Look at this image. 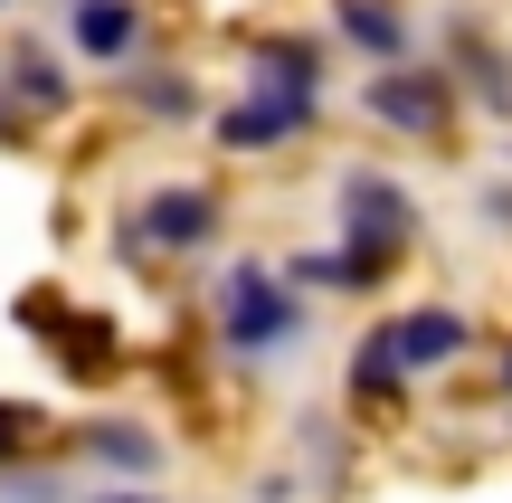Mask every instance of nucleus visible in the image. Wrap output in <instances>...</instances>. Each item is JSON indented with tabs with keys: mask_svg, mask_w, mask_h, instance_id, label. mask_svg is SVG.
<instances>
[{
	"mask_svg": "<svg viewBox=\"0 0 512 503\" xmlns=\"http://www.w3.org/2000/svg\"><path fill=\"white\" fill-rule=\"evenodd\" d=\"M342 219H351V247H342V257H351V276H361V285H380L389 257L418 238V200H408L389 171H351V181H342Z\"/></svg>",
	"mask_w": 512,
	"mask_h": 503,
	"instance_id": "nucleus-1",
	"label": "nucleus"
},
{
	"mask_svg": "<svg viewBox=\"0 0 512 503\" xmlns=\"http://www.w3.org/2000/svg\"><path fill=\"white\" fill-rule=\"evenodd\" d=\"M456 352H465V314L427 304V314H399V323H380V333L361 342V361H351V380H361V390L380 399V390H399L408 371H437V361H456Z\"/></svg>",
	"mask_w": 512,
	"mask_h": 503,
	"instance_id": "nucleus-2",
	"label": "nucleus"
},
{
	"mask_svg": "<svg viewBox=\"0 0 512 503\" xmlns=\"http://www.w3.org/2000/svg\"><path fill=\"white\" fill-rule=\"evenodd\" d=\"M219 333L238 342V352H285L304 323H294V295L266 276V266H238V276L219 285Z\"/></svg>",
	"mask_w": 512,
	"mask_h": 503,
	"instance_id": "nucleus-3",
	"label": "nucleus"
},
{
	"mask_svg": "<svg viewBox=\"0 0 512 503\" xmlns=\"http://www.w3.org/2000/svg\"><path fill=\"white\" fill-rule=\"evenodd\" d=\"M370 114L399 124V133H446L456 95H446V76H427V67H389V76H370Z\"/></svg>",
	"mask_w": 512,
	"mask_h": 503,
	"instance_id": "nucleus-4",
	"label": "nucleus"
},
{
	"mask_svg": "<svg viewBox=\"0 0 512 503\" xmlns=\"http://www.w3.org/2000/svg\"><path fill=\"white\" fill-rule=\"evenodd\" d=\"M304 124H313V105H304V95H275V86H256L247 105L219 124V143H228V152H266V143H294Z\"/></svg>",
	"mask_w": 512,
	"mask_h": 503,
	"instance_id": "nucleus-5",
	"label": "nucleus"
},
{
	"mask_svg": "<svg viewBox=\"0 0 512 503\" xmlns=\"http://www.w3.org/2000/svg\"><path fill=\"white\" fill-rule=\"evenodd\" d=\"M209 228H219V200H209V190H162V200L133 219V238L143 247H200Z\"/></svg>",
	"mask_w": 512,
	"mask_h": 503,
	"instance_id": "nucleus-6",
	"label": "nucleus"
},
{
	"mask_svg": "<svg viewBox=\"0 0 512 503\" xmlns=\"http://www.w3.org/2000/svg\"><path fill=\"white\" fill-rule=\"evenodd\" d=\"M76 48L86 57H133V38H143V10L133 0H76Z\"/></svg>",
	"mask_w": 512,
	"mask_h": 503,
	"instance_id": "nucleus-7",
	"label": "nucleus"
},
{
	"mask_svg": "<svg viewBox=\"0 0 512 503\" xmlns=\"http://www.w3.org/2000/svg\"><path fill=\"white\" fill-rule=\"evenodd\" d=\"M342 29H351V48H370V57H389V67H408L399 10H380V0H342Z\"/></svg>",
	"mask_w": 512,
	"mask_h": 503,
	"instance_id": "nucleus-8",
	"label": "nucleus"
},
{
	"mask_svg": "<svg viewBox=\"0 0 512 503\" xmlns=\"http://www.w3.org/2000/svg\"><path fill=\"white\" fill-rule=\"evenodd\" d=\"M10 86L29 95V105H67V76L48 67V48H10Z\"/></svg>",
	"mask_w": 512,
	"mask_h": 503,
	"instance_id": "nucleus-9",
	"label": "nucleus"
},
{
	"mask_svg": "<svg viewBox=\"0 0 512 503\" xmlns=\"http://www.w3.org/2000/svg\"><path fill=\"white\" fill-rule=\"evenodd\" d=\"M86 447H95V456H105V466H133V475H152V456H162V447H152V437H143V428H95V437H86Z\"/></svg>",
	"mask_w": 512,
	"mask_h": 503,
	"instance_id": "nucleus-10",
	"label": "nucleus"
},
{
	"mask_svg": "<svg viewBox=\"0 0 512 503\" xmlns=\"http://www.w3.org/2000/svg\"><path fill=\"white\" fill-rule=\"evenodd\" d=\"M10 428H29V418H19V409H0V456H10V447H19V437H10Z\"/></svg>",
	"mask_w": 512,
	"mask_h": 503,
	"instance_id": "nucleus-11",
	"label": "nucleus"
},
{
	"mask_svg": "<svg viewBox=\"0 0 512 503\" xmlns=\"http://www.w3.org/2000/svg\"><path fill=\"white\" fill-rule=\"evenodd\" d=\"M105 503H152V494H105Z\"/></svg>",
	"mask_w": 512,
	"mask_h": 503,
	"instance_id": "nucleus-12",
	"label": "nucleus"
},
{
	"mask_svg": "<svg viewBox=\"0 0 512 503\" xmlns=\"http://www.w3.org/2000/svg\"><path fill=\"white\" fill-rule=\"evenodd\" d=\"M503 390H512V352H503Z\"/></svg>",
	"mask_w": 512,
	"mask_h": 503,
	"instance_id": "nucleus-13",
	"label": "nucleus"
}]
</instances>
